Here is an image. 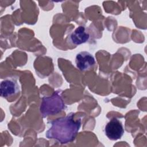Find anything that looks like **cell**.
<instances>
[{
	"mask_svg": "<svg viewBox=\"0 0 147 147\" xmlns=\"http://www.w3.org/2000/svg\"><path fill=\"white\" fill-rule=\"evenodd\" d=\"M74 114L58 118L51 122V127L45 133L49 139H53L61 144L72 142L76 138L81 126V119L75 121Z\"/></svg>",
	"mask_w": 147,
	"mask_h": 147,
	"instance_id": "cell-1",
	"label": "cell"
},
{
	"mask_svg": "<svg viewBox=\"0 0 147 147\" xmlns=\"http://www.w3.org/2000/svg\"><path fill=\"white\" fill-rule=\"evenodd\" d=\"M64 101L58 91H55L51 96L43 97L40 107L42 117L60 113L64 108Z\"/></svg>",
	"mask_w": 147,
	"mask_h": 147,
	"instance_id": "cell-2",
	"label": "cell"
},
{
	"mask_svg": "<svg viewBox=\"0 0 147 147\" xmlns=\"http://www.w3.org/2000/svg\"><path fill=\"white\" fill-rule=\"evenodd\" d=\"M106 136L110 140L120 139L124 133L122 122L116 118H113L106 124L105 127Z\"/></svg>",
	"mask_w": 147,
	"mask_h": 147,
	"instance_id": "cell-3",
	"label": "cell"
},
{
	"mask_svg": "<svg viewBox=\"0 0 147 147\" xmlns=\"http://www.w3.org/2000/svg\"><path fill=\"white\" fill-rule=\"evenodd\" d=\"M75 63L80 71H86L92 68L95 65L96 61L92 54L87 51H82L76 55Z\"/></svg>",
	"mask_w": 147,
	"mask_h": 147,
	"instance_id": "cell-4",
	"label": "cell"
},
{
	"mask_svg": "<svg viewBox=\"0 0 147 147\" xmlns=\"http://www.w3.org/2000/svg\"><path fill=\"white\" fill-rule=\"evenodd\" d=\"M19 91V86L17 81L13 79H7L1 83V96L3 98H8L15 95Z\"/></svg>",
	"mask_w": 147,
	"mask_h": 147,
	"instance_id": "cell-5",
	"label": "cell"
},
{
	"mask_svg": "<svg viewBox=\"0 0 147 147\" xmlns=\"http://www.w3.org/2000/svg\"><path fill=\"white\" fill-rule=\"evenodd\" d=\"M90 38V34L86 31V28L79 26L70 34V41L74 45H80L86 42Z\"/></svg>",
	"mask_w": 147,
	"mask_h": 147,
	"instance_id": "cell-6",
	"label": "cell"
}]
</instances>
